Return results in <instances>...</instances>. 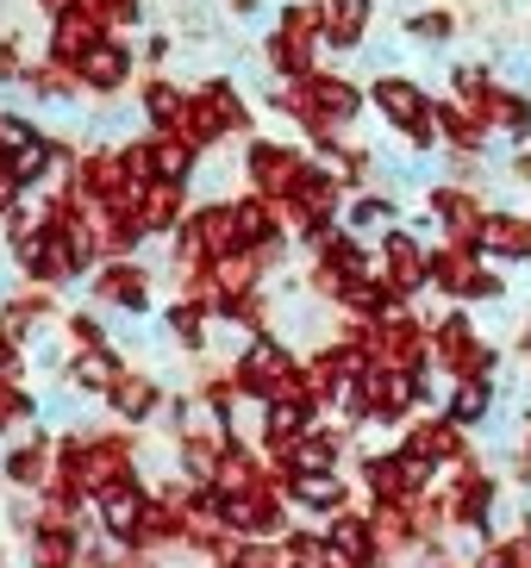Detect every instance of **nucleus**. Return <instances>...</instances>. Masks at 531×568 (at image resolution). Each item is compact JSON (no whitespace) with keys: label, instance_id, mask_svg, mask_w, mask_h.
<instances>
[{"label":"nucleus","instance_id":"nucleus-1","mask_svg":"<svg viewBox=\"0 0 531 568\" xmlns=\"http://www.w3.org/2000/svg\"><path fill=\"white\" fill-rule=\"evenodd\" d=\"M369 106H375L382 125H394L413 151H438V144H444V138H438V119H432V94H425L413 75H375Z\"/></svg>","mask_w":531,"mask_h":568},{"label":"nucleus","instance_id":"nucleus-2","mask_svg":"<svg viewBox=\"0 0 531 568\" xmlns=\"http://www.w3.org/2000/svg\"><path fill=\"white\" fill-rule=\"evenodd\" d=\"M432 294H444V301L457 306H494L507 301V282H500L494 268H488L482 251H469V244H438L432 251Z\"/></svg>","mask_w":531,"mask_h":568},{"label":"nucleus","instance_id":"nucleus-3","mask_svg":"<svg viewBox=\"0 0 531 568\" xmlns=\"http://www.w3.org/2000/svg\"><path fill=\"white\" fill-rule=\"evenodd\" d=\"M275 213H282L288 232H300L307 244H319V237L332 232V219L344 213V182H338L325 163H313L307 175H300L294 194H288V201H275Z\"/></svg>","mask_w":531,"mask_h":568},{"label":"nucleus","instance_id":"nucleus-4","mask_svg":"<svg viewBox=\"0 0 531 568\" xmlns=\"http://www.w3.org/2000/svg\"><path fill=\"white\" fill-rule=\"evenodd\" d=\"M244 125H250L244 94H238L232 82H207L200 94H188V113H182V125H176V132H182L194 151H207V144H219V138L244 132Z\"/></svg>","mask_w":531,"mask_h":568},{"label":"nucleus","instance_id":"nucleus-5","mask_svg":"<svg viewBox=\"0 0 531 568\" xmlns=\"http://www.w3.org/2000/svg\"><path fill=\"white\" fill-rule=\"evenodd\" d=\"M375 275H382V282L394 287L400 301L413 306L419 294L432 287V251L419 244V232L394 225V232H382V244H375Z\"/></svg>","mask_w":531,"mask_h":568},{"label":"nucleus","instance_id":"nucleus-6","mask_svg":"<svg viewBox=\"0 0 531 568\" xmlns=\"http://www.w3.org/2000/svg\"><path fill=\"white\" fill-rule=\"evenodd\" d=\"M432 475L438 468H425L419 456L407 450H375L363 456V487L375 506H394V500H419V494H432Z\"/></svg>","mask_w":531,"mask_h":568},{"label":"nucleus","instance_id":"nucleus-7","mask_svg":"<svg viewBox=\"0 0 531 568\" xmlns=\"http://www.w3.org/2000/svg\"><path fill=\"white\" fill-rule=\"evenodd\" d=\"M425 219L444 232V244H469V251H475L488 206H482V194L463 187V182H432V187H425Z\"/></svg>","mask_w":531,"mask_h":568},{"label":"nucleus","instance_id":"nucleus-8","mask_svg":"<svg viewBox=\"0 0 531 568\" xmlns=\"http://www.w3.org/2000/svg\"><path fill=\"white\" fill-rule=\"evenodd\" d=\"M307 156L294 151V144H275V138H257L244 151V175H250V194H263V201H288L300 187V175H307Z\"/></svg>","mask_w":531,"mask_h":568},{"label":"nucleus","instance_id":"nucleus-9","mask_svg":"<svg viewBox=\"0 0 531 568\" xmlns=\"http://www.w3.org/2000/svg\"><path fill=\"white\" fill-rule=\"evenodd\" d=\"M400 450L419 456L425 468H457L463 456H475V450H469V432H463V425H450L444 413L413 418V425H407V437H400Z\"/></svg>","mask_w":531,"mask_h":568},{"label":"nucleus","instance_id":"nucleus-10","mask_svg":"<svg viewBox=\"0 0 531 568\" xmlns=\"http://www.w3.org/2000/svg\"><path fill=\"white\" fill-rule=\"evenodd\" d=\"M138 481V456H132V437H88V456H82V494L100 500L113 487Z\"/></svg>","mask_w":531,"mask_h":568},{"label":"nucleus","instance_id":"nucleus-11","mask_svg":"<svg viewBox=\"0 0 531 568\" xmlns=\"http://www.w3.org/2000/svg\"><path fill=\"white\" fill-rule=\"evenodd\" d=\"M469 113L482 119L488 132H500V138H513V144H531V94L525 88H482L475 101H463Z\"/></svg>","mask_w":531,"mask_h":568},{"label":"nucleus","instance_id":"nucleus-12","mask_svg":"<svg viewBox=\"0 0 531 568\" xmlns=\"http://www.w3.org/2000/svg\"><path fill=\"white\" fill-rule=\"evenodd\" d=\"M325 544H332V562H344V568H382L375 525H369V513H357V506L325 518Z\"/></svg>","mask_w":531,"mask_h":568},{"label":"nucleus","instance_id":"nucleus-13","mask_svg":"<svg viewBox=\"0 0 531 568\" xmlns=\"http://www.w3.org/2000/svg\"><path fill=\"white\" fill-rule=\"evenodd\" d=\"M475 251H482L488 263H531V213H507V206H488Z\"/></svg>","mask_w":531,"mask_h":568},{"label":"nucleus","instance_id":"nucleus-14","mask_svg":"<svg viewBox=\"0 0 531 568\" xmlns=\"http://www.w3.org/2000/svg\"><path fill=\"white\" fill-rule=\"evenodd\" d=\"M338 463H344V432H332V425H313L300 444L275 456V468H288V475H332Z\"/></svg>","mask_w":531,"mask_h":568},{"label":"nucleus","instance_id":"nucleus-15","mask_svg":"<svg viewBox=\"0 0 531 568\" xmlns=\"http://www.w3.org/2000/svg\"><path fill=\"white\" fill-rule=\"evenodd\" d=\"M494 413H500V375H482V382H450V394H444V418H450V425L482 432Z\"/></svg>","mask_w":531,"mask_h":568},{"label":"nucleus","instance_id":"nucleus-16","mask_svg":"<svg viewBox=\"0 0 531 568\" xmlns=\"http://www.w3.org/2000/svg\"><path fill=\"white\" fill-rule=\"evenodd\" d=\"M76 75H82L88 94H119V88L132 82V51H126L119 38H100L94 51L76 63Z\"/></svg>","mask_w":531,"mask_h":568},{"label":"nucleus","instance_id":"nucleus-17","mask_svg":"<svg viewBox=\"0 0 531 568\" xmlns=\"http://www.w3.org/2000/svg\"><path fill=\"white\" fill-rule=\"evenodd\" d=\"M313 418H319L313 400H269L263 406V450H269V463H275L288 444H300V437L313 432Z\"/></svg>","mask_w":531,"mask_h":568},{"label":"nucleus","instance_id":"nucleus-18","mask_svg":"<svg viewBox=\"0 0 531 568\" xmlns=\"http://www.w3.org/2000/svg\"><path fill=\"white\" fill-rule=\"evenodd\" d=\"M94 301L126 306V313H144V306H150V275L138 263H126V256H113V263L94 275Z\"/></svg>","mask_w":531,"mask_h":568},{"label":"nucleus","instance_id":"nucleus-19","mask_svg":"<svg viewBox=\"0 0 531 568\" xmlns=\"http://www.w3.org/2000/svg\"><path fill=\"white\" fill-rule=\"evenodd\" d=\"M432 119H438V138H444L457 156H488V138L494 132H488L463 101H432Z\"/></svg>","mask_w":531,"mask_h":568},{"label":"nucleus","instance_id":"nucleus-20","mask_svg":"<svg viewBox=\"0 0 531 568\" xmlns=\"http://www.w3.org/2000/svg\"><path fill=\"white\" fill-rule=\"evenodd\" d=\"M100 38H107V26H100L94 13H82V7H69V13L50 26V57L76 69V63H82V57L100 44Z\"/></svg>","mask_w":531,"mask_h":568},{"label":"nucleus","instance_id":"nucleus-21","mask_svg":"<svg viewBox=\"0 0 531 568\" xmlns=\"http://www.w3.org/2000/svg\"><path fill=\"white\" fill-rule=\"evenodd\" d=\"M94 506H100V531L126 550V544H132V531H138V518H144V506H150V494L138 481H126V487H113V494H100Z\"/></svg>","mask_w":531,"mask_h":568},{"label":"nucleus","instance_id":"nucleus-22","mask_svg":"<svg viewBox=\"0 0 531 568\" xmlns=\"http://www.w3.org/2000/svg\"><path fill=\"white\" fill-rule=\"evenodd\" d=\"M288 500L294 506H307V513H319V518H332V513H344L350 506V487H344V475H288Z\"/></svg>","mask_w":531,"mask_h":568},{"label":"nucleus","instance_id":"nucleus-23","mask_svg":"<svg viewBox=\"0 0 531 568\" xmlns=\"http://www.w3.org/2000/svg\"><path fill=\"white\" fill-rule=\"evenodd\" d=\"M369 19H375V0H325V44L357 51L369 38Z\"/></svg>","mask_w":531,"mask_h":568},{"label":"nucleus","instance_id":"nucleus-24","mask_svg":"<svg viewBox=\"0 0 531 568\" xmlns=\"http://www.w3.org/2000/svg\"><path fill=\"white\" fill-rule=\"evenodd\" d=\"M138 219H144V232H176L188 219V182H144Z\"/></svg>","mask_w":531,"mask_h":568},{"label":"nucleus","instance_id":"nucleus-25","mask_svg":"<svg viewBox=\"0 0 531 568\" xmlns=\"http://www.w3.org/2000/svg\"><path fill=\"white\" fill-rule=\"evenodd\" d=\"M313 94H319V119H325V132H344L350 119L363 113V88L344 82V75H313Z\"/></svg>","mask_w":531,"mask_h":568},{"label":"nucleus","instance_id":"nucleus-26","mask_svg":"<svg viewBox=\"0 0 531 568\" xmlns=\"http://www.w3.org/2000/svg\"><path fill=\"white\" fill-rule=\"evenodd\" d=\"M269 69L282 75V82H300V75H319V44L313 38H294V32H269Z\"/></svg>","mask_w":531,"mask_h":568},{"label":"nucleus","instance_id":"nucleus-27","mask_svg":"<svg viewBox=\"0 0 531 568\" xmlns=\"http://www.w3.org/2000/svg\"><path fill=\"white\" fill-rule=\"evenodd\" d=\"M107 406H113L119 418L144 425V418L157 413V406H163V394H157V382H150V375H132V368H126V375L113 382V394H107Z\"/></svg>","mask_w":531,"mask_h":568},{"label":"nucleus","instance_id":"nucleus-28","mask_svg":"<svg viewBox=\"0 0 531 568\" xmlns=\"http://www.w3.org/2000/svg\"><path fill=\"white\" fill-rule=\"evenodd\" d=\"M50 475H57V450H50L44 437H32V444H19L7 456V481L13 487H50Z\"/></svg>","mask_w":531,"mask_h":568},{"label":"nucleus","instance_id":"nucleus-29","mask_svg":"<svg viewBox=\"0 0 531 568\" xmlns=\"http://www.w3.org/2000/svg\"><path fill=\"white\" fill-rule=\"evenodd\" d=\"M150 156H157V182H188L200 163V151L188 144L182 132H157L150 138Z\"/></svg>","mask_w":531,"mask_h":568},{"label":"nucleus","instance_id":"nucleus-30","mask_svg":"<svg viewBox=\"0 0 531 568\" xmlns=\"http://www.w3.org/2000/svg\"><path fill=\"white\" fill-rule=\"evenodd\" d=\"M394 194H357V201L344 206V232H394Z\"/></svg>","mask_w":531,"mask_h":568},{"label":"nucleus","instance_id":"nucleus-31","mask_svg":"<svg viewBox=\"0 0 531 568\" xmlns=\"http://www.w3.org/2000/svg\"><path fill=\"white\" fill-rule=\"evenodd\" d=\"M207 318H213V306L194 301V294H182L169 306V332L182 337V351H207Z\"/></svg>","mask_w":531,"mask_h":568},{"label":"nucleus","instance_id":"nucleus-32","mask_svg":"<svg viewBox=\"0 0 531 568\" xmlns=\"http://www.w3.org/2000/svg\"><path fill=\"white\" fill-rule=\"evenodd\" d=\"M188 113V94L176 82H144V119L157 125V132H176Z\"/></svg>","mask_w":531,"mask_h":568},{"label":"nucleus","instance_id":"nucleus-33","mask_svg":"<svg viewBox=\"0 0 531 568\" xmlns=\"http://www.w3.org/2000/svg\"><path fill=\"white\" fill-rule=\"evenodd\" d=\"M69 375H76V387H88V394H113V382L126 375V368H119L113 351H82L76 363H69Z\"/></svg>","mask_w":531,"mask_h":568},{"label":"nucleus","instance_id":"nucleus-34","mask_svg":"<svg viewBox=\"0 0 531 568\" xmlns=\"http://www.w3.org/2000/svg\"><path fill=\"white\" fill-rule=\"evenodd\" d=\"M282 556H288V568H332V544H325V531H288Z\"/></svg>","mask_w":531,"mask_h":568},{"label":"nucleus","instance_id":"nucleus-35","mask_svg":"<svg viewBox=\"0 0 531 568\" xmlns=\"http://www.w3.org/2000/svg\"><path fill=\"white\" fill-rule=\"evenodd\" d=\"M407 32H413L419 44H450V38H457V13H444V7H425V13L407 19Z\"/></svg>","mask_w":531,"mask_h":568},{"label":"nucleus","instance_id":"nucleus-36","mask_svg":"<svg viewBox=\"0 0 531 568\" xmlns=\"http://www.w3.org/2000/svg\"><path fill=\"white\" fill-rule=\"evenodd\" d=\"M32 88H38V94H50V101H63V94H76V88H82V75H76L69 63H57V57H50V63L32 69Z\"/></svg>","mask_w":531,"mask_h":568},{"label":"nucleus","instance_id":"nucleus-37","mask_svg":"<svg viewBox=\"0 0 531 568\" xmlns=\"http://www.w3.org/2000/svg\"><path fill=\"white\" fill-rule=\"evenodd\" d=\"M32 144H38V132L26 125V119H19V113H0V163H13V156L32 151Z\"/></svg>","mask_w":531,"mask_h":568},{"label":"nucleus","instance_id":"nucleus-38","mask_svg":"<svg viewBox=\"0 0 531 568\" xmlns=\"http://www.w3.org/2000/svg\"><path fill=\"white\" fill-rule=\"evenodd\" d=\"M26 413H32V400L19 394V382H0V432H13Z\"/></svg>","mask_w":531,"mask_h":568},{"label":"nucleus","instance_id":"nucleus-39","mask_svg":"<svg viewBox=\"0 0 531 568\" xmlns=\"http://www.w3.org/2000/svg\"><path fill=\"white\" fill-rule=\"evenodd\" d=\"M69 337H76V344H82V351H107V332H100L94 318H82V313L69 318Z\"/></svg>","mask_w":531,"mask_h":568},{"label":"nucleus","instance_id":"nucleus-40","mask_svg":"<svg viewBox=\"0 0 531 568\" xmlns=\"http://www.w3.org/2000/svg\"><path fill=\"white\" fill-rule=\"evenodd\" d=\"M19 187H26V182L0 169V219H13V213H19Z\"/></svg>","mask_w":531,"mask_h":568},{"label":"nucleus","instance_id":"nucleus-41","mask_svg":"<svg viewBox=\"0 0 531 568\" xmlns=\"http://www.w3.org/2000/svg\"><path fill=\"white\" fill-rule=\"evenodd\" d=\"M13 375H19V337L0 332V382H13Z\"/></svg>","mask_w":531,"mask_h":568},{"label":"nucleus","instance_id":"nucleus-42","mask_svg":"<svg viewBox=\"0 0 531 568\" xmlns=\"http://www.w3.org/2000/svg\"><path fill=\"white\" fill-rule=\"evenodd\" d=\"M507 544H513V562H519V568H531V525H519V531L507 537Z\"/></svg>","mask_w":531,"mask_h":568},{"label":"nucleus","instance_id":"nucleus-43","mask_svg":"<svg viewBox=\"0 0 531 568\" xmlns=\"http://www.w3.org/2000/svg\"><path fill=\"white\" fill-rule=\"evenodd\" d=\"M19 75V44H0V82H13Z\"/></svg>","mask_w":531,"mask_h":568},{"label":"nucleus","instance_id":"nucleus-44","mask_svg":"<svg viewBox=\"0 0 531 568\" xmlns=\"http://www.w3.org/2000/svg\"><path fill=\"white\" fill-rule=\"evenodd\" d=\"M513 351H519V363H525V375H531V318L519 325V344H513Z\"/></svg>","mask_w":531,"mask_h":568},{"label":"nucleus","instance_id":"nucleus-45","mask_svg":"<svg viewBox=\"0 0 531 568\" xmlns=\"http://www.w3.org/2000/svg\"><path fill=\"white\" fill-rule=\"evenodd\" d=\"M507 169H513V182H531V151H513V163H507Z\"/></svg>","mask_w":531,"mask_h":568},{"label":"nucleus","instance_id":"nucleus-46","mask_svg":"<svg viewBox=\"0 0 531 568\" xmlns=\"http://www.w3.org/2000/svg\"><path fill=\"white\" fill-rule=\"evenodd\" d=\"M38 7H44V13H50V19H63V13H69V7H76V0H38Z\"/></svg>","mask_w":531,"mask_h":568}]
</instances>
